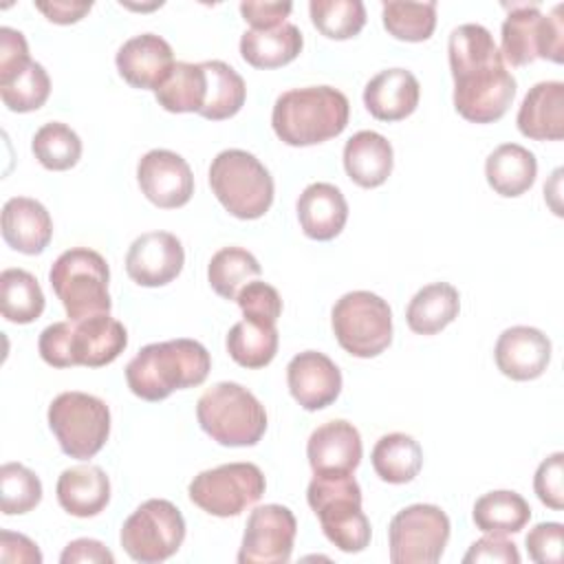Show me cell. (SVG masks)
I'll return each mask as SVG.
<instances>
[{
  "instance_id": "obj_32",
  "label": "cell",
  "mask_w": 564,
  "mask_h": 564,
  "mask_svg": "<svg viewBox=\"0 0 564 564\" xmlns=\"http://www.w3.org/2000/svg\"><path fill=\"white\" fill-rule=\"evenodd\" d=\"M471 518L476 529H480L482 533L507 535V533H518L527 527L531 518V507L520 494L509 489H498L480 496L474 502Z\"/></svg>"
},
{
  "instance_id": "obj_9",
  "label": "cell",
  "mask_w": 564,
  "mask_h": 564,
  "mask_svg": "<svg viewBox=\"0 0 564 564\" xmlns=\"http://www.w3.org/2000/svg\"><path fill=\"white\" fill-rule=\"evenodd\" d=\"M330 324L339 346L352 357H377L392 341V311L383 297L370 291L341 295L333 306Z\"/></svg>"
},
{
  "instance_id": "obj_20",
  "label": "cell",
  "mask_w": 564,
  "mask_h": 564,
  "mask_svg": "<svg viewBox=\"0 0 564 564\" xmlns=\"http://www.w3.org/2000/svg\"><path fill=\"white\" fill-rule=\"evenodd\" d=\"M361 436L344 419L328 421L313 430L306 443V456L313 474H352L361 463Z\"/></svg>"
},
{
  "instance_id": "obj_25",
  "label": "cell",
  "mask_w": 564,
  "mask_h": 564,
  "mask_svg": "<svg viewBox=\"0 0 564 564\" xmlns=\"http://www.w3.org/2000/svg\"><path fill=\"white\" fill-rule=\"evenodd\" d=\"M297 220L304 236L333 240L348 220V203L333 183H311L297 198Z\"/></svg>"
},
{
  "instance_id": "obj_50",
  "label": "cell",
  "mask_w": 564,
  "mask_h": 564,
  "mask_svg": "<svg viewBox=\"0 0 564 564\" xmlns=\"http://www.w3.org/2000/svg\"><path fill=\"white\" fill-rule=\"evenodd\" d=\"M0 562H22V564H40L42 553L33 540H29L22 533L13 531H0Z\"/></svg>"
},
{
  "instance_id": "obj_27",
  "label": "cell",
  "mask_w": 564,
  "mask_h": 564,
  "mask_svg": "<svg viewBox=\"0 0 564 564\" xmlns=\"http://www.w3.org/2000/svg\"><path fill=\"white\" fill-rule=\"evenodd\" d=\"M394 165L390 141L375 130L355 132L344 145V167L359 187H379L388 181Z\"/></svg>"
},
{
  "instance_id": "obj_30",
  "label": "cell",
  "mask_w": 564,
  "mask_h": 564,
  "mask_svg": "<svg viewBox=\"0 0 564 564\" xmlns=\"http://www.w3.org/2000/svg\"><path fill=\"white\" fill-rule=\"evenodd\" d=\"M458 311V291L447 282H432L414 293L405 308V322L416 335H436L456 319Z\"/></svg>"
},
{
  "instance_id": "obj_33",
  "label": "cell",
  "mask_w": 564,
  "mask_h": 564,
  "mask_svg": "<svg viewBox=\"0 0 564 564\" xmlns=\"http://www.w3.org/2000/svg\"><path fill=\"white\" fill-rule=\"evenodd\" d=\"M207 95V73L203 62H176L167 79L154 90L159 106L167 112H200Z\"/></svg>"
},
{
  "instance_id": "obj_18",
  "label": "cell",
  "mask_w": 564,
  "mask_h": 564,
  "mask_svg": "<svg viewBox=\"0 0 564 564\" xmlns=\"http://www.w3.org/2000/svg\"><path fill=\"white\" fill-rule=\"evenodd\" d=\"M115 62L119 75L132 88L141 90H156L176 64L172 46L156 33H141L126 40Z\"/></svg>"
},
{
  "instance_id": "obj_17",
  "label": "cell",
  "mask_w": 564,
  "mask_h": 564,
  "mask_svg": "<svg viewBox=\"0 0 564 564\" xmlns=\"http://www.w3.org/2000/svg\"><path fill=\"white\" fill-rule=\"evenodd\" d=\"M291 397L308 412L328 408L341 392V372L330 357L317 350L295 355L286 366Z\"/></svg>"
},
{
  "instance_id": "obj_34",
  "label": "cell",
  "mask_w": 564,
  "mask_h": 564,
  "mask_svg": "<svg viewBox=\"0 0 564 564\" xmlns=\"http://www.w3.org/2000/svg\"><path fill=\"white\" fill-rule=\"evenodd\" d=\"M203 66L207 73V95L198 115L209 121H223L234 117L242 108L247 97L245 79L236 73V68L220 59L203 62Z\"/></svg>"
},
{
  "instance_id": "obj_46",
  "label": "cell",
  "mask_w": 564,
  "mask_h": 564,
  "mask_svg": "<svg viewBox=\"0 0 564 564\" xmlns=\"http://www.w3.org/2000/svg\"><path fill=\"white\" fill-rule=\"evenodd\" d=\"M42 359L53 368H70V319L55 322L40 333L37 341Z\"/></svg>"
},
{
  "instance_id": "obj_19",
  "label": "cell",
  "mask_w": 564,
  "mask_h": 564,
  "mask_svg": "<svg viewBox=\"0 0 564 564\" xmlns=\"http://www.w3.org/2000/svg\"><path fill=\"white\" fill-rule=\"evenodd\" d=\"M494 359L498 370L513 381L538 379L551 361V339L533 326H511L500 333Z\"/></svg>"
},
{
  "instance_id": "obj_16",
  "label": "cell",
  "mask_w": 564,
  "mask_h": 564,
  "mask_svg": "<svg viewBox=\"0 0 564 564\" xmlns=\"http://www.w3.org/2000/svg\"><path fill=\"white\" fill-rule=\"evenodd\" d=\"M183 264V245L170 231H145L132 240L126 253V271L141 286H163L172 282Z\"/></svg>"
},
{
  "instance_id": "obj_52",
  "label": "cell",
  "mask_w": 564,
  "mask_h": 564,
  "mask_svg": "<svg viewBox=\"0 0 564 564\" xmlns=\"http://www.w3.org/2000/svg\"><path fill=\"white\" fill-rule=\"evenodd\" d=\"M35 7L55 24H73V22L82 20L93 9V2L53 0V2H37Z\"/></svg>"
},
{
  "instance_id": "obj_47",
  "label": "cell",
  "mask_w": 564,
  "mask_h": 564,
  "mask_svg": "<svg viewBox=\"0 0 564 564\" xmlns=\"http://www.w3.org/2000/svg\"><path fill=\"white\" fill-rule=\"evenodd\" d=\"M29 62L31 57L24 33L11 26H0V84L18 75Z\"/></svg>"
},
{
  "instance_id": "obj_22",
  "label": "cell",
  "mask_w": 564,
  "mask_h": 564,
  "mask_svg": "<svg viewBox=\"0 0 564 564\" xmlns=\"http://www.w3.org/2000/svg\"><path fill=\"white\" fill-rule=\"evenodd\" d=\"M2 238L20 253H42L53 238L51 214L35 198L13 196L2 207Z\"/></svg>"
},
{
  "instance_id": "obj_6",
  "label": "cell",
  "mask_w": 564,
  "mask_h": 564,
  "mask_svg": "<svg viewBox=\"0 0 564 564\" xmlns=\"http://www.w3.org/2000/svg\"><path fill=\"white\" fill-rule=\"evenodd\" d=\"M108 280L110 271L104 256L86 247L59 253L48 271V282L73 322L110 313Z\"/></svg>"
},
{
  "instance_id": "obj_42",
  "label": "cell",
  "mask_w": 564,
  "mask_h": 564,
  "mask_svg": "<svg viewBox=\"0 0 564 564\" xmlns=\"http://www.w3.org/2000/svg\"><path fill=\"white\" fill-rule=\"evenodd\" d=\"M42 500V482L29 467L4 463L0 467V509L4 516H20Z\"/></svg>"
},
{
  "instance_id": "obj_15",
  "label": "cell",
  "mask_w": 564,
  "mask_h": 564,
  "mask_svg": "<svg viewBox=\"0 0 564 564\" xmlns=\"http://www.w3.org/2000/svg\"><path fill=\"white\" fill-rule=\"evenodd\" d=\"M137 181L145 198L163 209L183 207L194 194V174L187 161L172 150L145 152L137 165Z\"/></svg>"
},
{
  "instance_id": "obj_29",
  "label": "cell",
  "mask_w": 564,
  "mask_h": 564,
  "mask_svg": "<svg viewBox=\"0 0 564 564\" xmlns=\"http://www.w3.org/2000/svg\"><path fill=\"white\" fill-rule=\"evenodd\" d=\"M304 46L300 29L284 22L275 29L256 31L249 29L240 37V55L253 68H278L293 62Z\"/></svg>"
},
{
  "instance_id": "obj_51",
  "label": "cell",
  "mask_w": 564,
  "mask_h": 564,
  "mask_svg": "<svg viewBox=\"0 0 564 564\" xmlns=\"http://www.w3.org/2000/svg\"><path fill=\"white\" fill-rule=\"evenodd\" d=\"M62 564H77V562H88V564H112L115 555L93 538H79L66 544V549L59 555Z\"/></svg>"
},
{
  "instance_id": "obj_5",
  "label": "cell",
  "mask_w": 564,
  "mask_h": 564,
  "mask_svg": "<svg viewBox=\"0 0 564 564\" xmlns=\"http://www.w3.org/2000/svg\"><path fill=\"white\" fill-rule=\"evenodd\" d=\"M209 185L218 203L240 220L264 216L273 203V178L247 150L218 152L209 165Z\"/></svg>"
},
{
  "instance_id": "obj_38",
  "label": "cell",
  "mask_w": 564,
  "mask_h": 564,
  "mask_svg": "<svg viewBox=\"0 0 564 564\" xmlns=\"http://www.w3.org/2000/svg\"><path fill=\"white\" fill-rule=\"evenodd\" d=\"M381 20L386 31L405 42H425L436 29V2H383Z\"/></svg>"
},
{
  "instance_id": "obj_24",
  "label": "cell",
  "mask_w": 564,
  "mask_h": 564,
  "mask_svg": "<svg viewBox=\"0 0 564 564\" xmlns=\"http://www.w3.org/2000/svg\"><path fill=\"white\" fill-rule=\"evenodd\" d=\"M518 130L535 141H560L564 137V84L540 82L524 95L518 117Z\"/></svg>"
},
{
  "instance_id": "obj_21",
  "label": "cell",
  "mask_w": 564,
  "mask_h": 564,
  "mask_svg": "<svg viewBox=\"0 0 564 564\" xmlns=\"http://www.w3.org/2000/svg\"><path fill=\"white\" fill-rule=\"evenodd\" d=\"M128 346L123 324L108 313L79 322L70 319V359L73 366L101 368L112 364Z\"/></svg>"
},
{
  "instance_id": "obj_3",
  "label": "cell",
  "mask_w": 564,
  "mask_h": 564,
  "mask_svg": "<svg viewBox=\"0 0 564 564\" xmlns=\"http://www.w3.org/2000/svg\"><path fill=\"white\" fill-rule=\"evenodd\" d=\"M306 500L324 535L339 551L359 553L370 544V522L361 511V489L352 474H315Z\"/></svg>"
},
{
  "instance_id": "obj_41",
  "label": "cell",
  "mask_w": 564,
  "mask_h": 564,
  "mask_svg": "<svg viewBox=\"0 0 564 564\" xmlns=\"http://www.w3.org/2000/svg\"><path fill=\"white\" fill-rule=\"evenodd\" d=\"M51 95V79L42 64L29 62L18 75L0 84L2 104L13 112H31L44 106Z\"/></svg>"
},
{
  "instance_id": "obj_11",
  "label": "cell",
  "mask_w": 564,
  "mask_h": 564,
  "mask_svg": "<svg viewBox=\"0 0 564 564\" xmlns=\"http://www.w3.org/2000/svg\"><path fill=\"white\" fill-rule=\"evenodd\" d=\"M267 489L264 474L253 463H227L205 469L187 487L189 500L203 511L229 518L256 505Z\"/></svg>"
},
{
  "instance_id": "obj_10",
  "label": "cell",
  "mask_w": 564,
  "mask_h": 564,
  "mask_svg": "<svg viewBox=\"0 0 564 564\" xmlns=\"http://www.w3.org/2000/svg\"><path fill=\"white\" fill-rule=\"evenodd\" d=\"M119 540L134 562L159 564L172 557L185 540L183 513L170 500L150 498L128 516Z\"/></svg>"
},
{
  "instance_id": "obj_1",
  "label": "cell",
  "mask_w": 564,
  "mask_h": 564,
  "mask_svg": "<svg viewBox=\"0 0 564 564\" xmlns=\"http://www.w3.org/2000/svg\"><path fill=\"white\" fill-rule=\"evenodd\" d=\"M212 368L207 348L187 337L143 346L126 366L132 394L143 401H163L174 390L200 386Z\"/></svg>"
},
{
  "instance_id": "obj_31",
  "label": "cell",
  "mask_w": 564,
  "mask_h": 564,
  "mask_svg": "<svg viewBox=\"0 0 564 564\" xmlns=\"http://www.w3.org/2000/svg\"><path fill=\"white\" fill-rule=\"evenodd\" d=\"M370 460L381 480L390 485H405L421 471L423 449L410 434L392 432L375 443Z\"/></svg>"
},
{
  "instance_id": "obj_37",
  "label": "cell",
  "mask_w": 564,
  "mask_h": 564,
  "mask_svg": "<svg viewBox=\"0 0 564 564\" xmlns=\"http://www.w3.org/2000/svg\"><path fill=\"white\" fill-rule=\"evenodd\" d=\"M260 271H262L260 262L247 249H242V247H223L209 260L207 280L220 297L236 300L238 291L251 278H258Z\"/></svg>"
},
{
  "instance_id": "obj_13",
  "label": "cell",
  "mask_w": 564,
  "mask_h": 564,
  "mask_svg": "<svg viewBox=\"0 0 564 564\" xmlns=\"http://www.w3.org/2000/svg\"><path fill=\"white\" fill-rule=\"evenodd\" d=\"M454 77V108L471 123H494L516 97V79L505 59L463 70Z\"/></svg>"
},
{
  "instance_id": "obj_23",
  "label": "cell",
  "mask_w": 564,
  "mask_h": 564,
  "mask_svg": "<svg viewBox=\"0 0 564 564\" xmlns=\"http://www.w3.org/2000/svg\"><path fill=\"white\" fill-rule=\"evenodd\" d=\"M421 97L419 79L405 68H386L364 88V104L379 121H401L410 117Z\"/></svg>"
},
{
  "instance_id": "obj_43",
  "label": "cell",
  "mask_w": 564,
  "mask_h": 564,
  "mask_svg": "<svg viewBox=\"0 0 564 564\" xmlns=\"http://www.w3.org/2000/svg\"><path fill=\"white\" fill-rule=\"evenodd\" d=\"M236 302L242 311V319L262 326H275L278 317L282 315V297L275 291V286L267 282H247L238 291Z\"/></svg>"
},
{
  "instance_id": "obj_49",
  "label": "cell",
  "mask_w": 564,
  "mask_h": 564,
  "mask_svg": "<svg viewBox=\"0 0 564 564\" xmlns=\"http://www.w3.org/2000/svg\"><path fill=\"white\" fill-rule=\"evenodd\" d=\"M291 2H240L242 18L256 31H267L284 24V18L291 13Z\"/></svg>"
},
{
  "instance_id": "obj_44",
  "label": "cell",
  "mask_w": 564,
  "mask_h": 564,
  "mask_svg": "<svg viewBox=\"0 0 564 564\" xmlns=\"http://www.w3.org/2000/svg\"><path fill=\"white\" fill-rule=\"evenodd\" d=\"M533 489L542 505L553 511L564 507V454L555 452L544 458L533 476Z\"/></svg>"
},
{
  "instance_id": "obj_39",
  "label": "cell",
  "mask_w": 564,
  "mask_h": 564,
  "mask_svg": "<svg viewBox=\"0 0 564 564\" xmlns=\"http://www.w3.org/2000/svg\"><path fill=\"white\" fill-rule=\"evenodd\" d=\"M31 150L46 170L64 172L77 165L82 156V139L66 123L51 121L33 134Z\"/></svg>"
},
{
  "instance_id": "obj_28",
  "label": "cell",
  "mask_w": 564,
  "mask_h": 564,
  "mask_svg": "<svg viewBox=\"0 0 564 564\" xmlns=\"http://www.w3.org/2000/svg\"><path fill=\"white\" fill-rule=\"evenodd\" d=\"M489 187L507 198L524 194L538 176V161L531 150L518 143L498 145L485 161Z\"/></svg>"
},
{
  "instance_id": "obj_4",
  "label": "cell",
  "mask_w": 564,
  "mask_h": 564,
  "mask_svg": "<svg viewBox=\"0 0 564 564\" xmlns=\"http://www.w3.org/2000/svg\"><path fill=\"white\" fill-rule=\"evenodd\" d=\"M196 419L205 434L227 447L256 445L267 432L264 405L234 381L207 388L196 403Z\"/></svg>"
},
{
  "instance_id": "obj_8",
  "label": "cell",
  "mask_w": 564,
  "mask_h": 564,
  "mask_svg": "<svg viewBox=\"0 0 564 564\" xmlns=\"http://www.w3.org/2000/svg\"><path fill=\"white\" fill-rule=\"evenodd\" d=\"M48 427L62 452L77 460L93 458L110 436L108 405L86 392H62L48 405Z\"/></svg>"
},
{
  "instance_id": "obj_45",
  "label": "cell",
  "mask_w": 564,
  "mask_h": 564,
  "mask_svg": "<svg viewBox=\"0 0 564 564\" xmlns=\"http://www.w3.org/2000/svg\"><path fill=\"white\" fill-rule=\"evenodd\" d=\"M562 538H564V527L560 522L535 524L524 540L529 557L538 564H560L562 562Z\"/></svg>"
},
{
  "instance_id": "obj_35",
  "label": "cell",
  "mask_w": 564,
  "mask_h": 564,
  "mask_svg": "<svg viewBox=\"0 0 564 564\" xmlns=\"http://www.w3.org/2000/svg\"><path fill=\"white\" fill-rule=\"evenodd\" d=\"M0 311L13 324H31L44 311V293L33 273L4 269L0 273Z\"/></svg>"
},
{
  "instance_id": "obj_36",
  "label": "cell",
  "mask_w": 564,
  "mask_h": 564,
  "mask_svg": "<svg viewBox=\"0 0 564 564\" xmlns=\"http://www.w3.org/2000/svg\"><path fill=\"white\" fill-rule=\"evenodd\" d=\"M278 328L249 319L236 322L227 333V352L242 368H264L278 352Z\"/></svg>"
},
{
  "instance_id": "obj_26",
  "label": "cell",
  "mask_w": 564,
  "mask_h": 564,
  "mask_svg": "<svg viewBox=\"0 0 564 564\" xmlns=\"http://www.w3.org/2000/svg\"><path fill=\"white\" fill-rule=\"evenodd\" d=\"M55 494L66 513L93 518L101 513L110 500V480L97 465H75L59 474Z\"/></svg>"
},
{
  "instance_id": "obj_48",
  "label": "cell",
  "mask_w": 564,
  "mask_h": 564,
  "mask_svg": "<svg viewBox=\"0 0 564 564\" xmlns=\"http://www.w3.org/2000/svg\"><path fill=\"white\" fill-rule=\"evenodd\" d=\"M465 564H476V562H500V564H518L520 553L518 546L502 535L487 533L485 538L476 540L469 551L463 557Z\"/></svg>"
},
{
  "instance_id": "obj_7",
  "label": "cell",
  "mask_w": 564,
  "mask_h": 564,
  "mask_svg": "<svg viewBox=\"0 0 564 564\" xmlns=\"http://www.w3.org/2000/svg\"><path fill=\"white\" fill-rule=\"evenodd\" d=\"M509 15L502 22V59L511 66H527L535 59L564 62L562 4L542 13L538 4H505Z\"/></svg>"
},
{
  "instance_id": "obj_2",
  "label": "cell",
  "mask_w": 564,
  "mask_h": 564,
  "mask_svg": "<svg viewBox=\"0 0 564 564\" xmlns=\"http://www.w3.org/2000/svg\"><path fill=\"white\" fill-rule=\"evenodd\" d=\"M350 104L333 86H306L282 93L275 99L271 123L280 141L293 148L324 143L348 126Z\"/></svg>"
},
{
  "instance_id": "obj_12",
  "label": "cell",
  "mask_w": 564,
  "mask_h": 564,
  "mask_svg": "<svg viewBox=\"0 0 564 564\" xmlns=\"http://www.w3.org/2000/svg\"><path fill=\"white\" fill-rule=\"evenodd\" d=\"M449 518L436 505H410L388 527L392 564H436L449 540Z\"/></svg>"
},
{
  "instance_id": "obj_14",
  "label": "cell",
  "mask_w": 564,
  "mask_h": 564,
  "mask_svg": "<svg viewBox=\"0 0 564 564\" xmlns=\"http://www.w3.org/2000/svg\"><path fill=\"white\" fill-rule=\"evenodd\" d=\"M297 522L284 505L256 507L245 527L238 551L240 564H284L291 560Z\"/></svg>"
},
{
  "instance_id": "obj_40",
  "label": "cell",
  "mask_w": 564,
  "mask_h": 564,
  "mask_svg": "<svg viewBox=\"0 0 564 564\" xmlns=\"http://www.w3.org/2000/svg\"><path fill=\"white\" fill-rule=\"evenodd\" d=\"M308 11L315 29L330 40L355 37L366 24L361 0H311Z\"/></svg>"
}]
</instances>
